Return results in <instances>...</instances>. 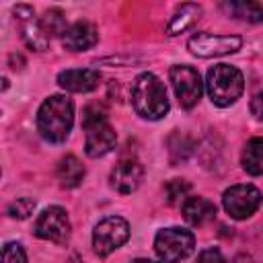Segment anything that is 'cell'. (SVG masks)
Here are the masks:
<instances>
[{
    "mask_svg": "<svg viewBox=\"0 0 263 263\" xmlns=\"http://www.w3.org/2000/svg\"><path fill=\"white\" fill-rule=\"evenodd\" d=\"M74 125V103L66 95L47 97L37 111V129L43 140L62 144L68 140Z\"/></svg>",
    "mask_w": 263,
    "mask_h": 263,
    "instance_id": "obj_1",
    "label": "cell"
},
{
    "mask_svg": "<svg viewBox=\"0 0 263 263\" xmlns=\"http://www.w3.org/2000/svg\"><path fill=\"white\" fill-rule=\"evenodd\" d=\"M132 105L134 111L150 121L162 119L168 113V97L160 78L152 72H144L134 80L132 86Z\"/></svg>",
    "mask_w": 263,
    "mask_h": 263,
    "instance_id": "obj_2",
    "label": "cell"
},
{
    "mask_svg": "<svg viewBox=\"0 0 263 263\" xmlns=\"http://www.w3.org/2000/svg\"><path fill=\"white\" fill-rule=\"evenodd\" d=\"M205 88L214 105L218 107H230L234 105L242 90H245V78L242 72L230 64H216L208 70Z\"/></svg>",
    "mask_w": 263,
    "mask_h": 263,
    "instance_id": "obj_3",
    "label": "cell"
},
{
    "mask_svg": "<svg viewBox=\"0 0 263 263\" xmlns=\"http://www.w3.org/2000/svg\"><path fill=\"white\" fill-rule=\"evenodd\" d=\"M193 249H195L193 232L179 226L162 228L154 236V251L164 263H179L187 259L193 253Z\"/></svg>",
    "mask_w": 263,
    "mask_h": 263,
    "instance_id": "obj_4",
    "label": "cell"
},
{
    "mask_svg": "<svg viewBox=\"0 0 263 263\" xmlns=\"http://www.w3.org/2000/svg\"><path fill=\"white\" fill-rule=\"evenodd\" d=\"M127 238H129V224L121 216H107L92 230V247L99 257L111 255Z\"/></svg>",
    "mask_w": 263,
    "mask_h": 263,
    "instance_id": "obj_5",
    "label": "cell"
},
{
    "mask_svg": "<svg viewBox=\"0 0 263 263\" xmlns=\"http://www.w3.org/2000/svg\"><path fill=\"white\" fill-rule=\"evenodd\" d=\"M222 205L226 214L234 220H247L251 218L257 208L261 205V191L255 185H232L222 195Z\"/></svg>",
    "mask_w": 263,
    "mask_h": 263,
    "instance_id": "obj_6",
    "label": "cell"
},
{
    "mask_svg": "<svg viewBox=\"0 0 263 263\" xmlns=\"http://www.w3.org/2000/svg\"><path fill=\"white\" fill-rule=\"evenodd\" d=\"M242 45V39L238 35H216V33H195L187 47L197 58H218L238 51Z\"/></svg>",
    "mask_w": 263,
    "mask_h": 263,
    "instance_id": "obj_7",
    "label": "cell"
},
{
    "mask_svg": "<svg viewBox=\"0 0 263 263\" xmlns=\"http://www.w3.org/2000/svg\"><path fill=\"white\" fill-rule=\"evenodd\" d=\"M171 82L175 88V95L185 109H193L203 92V84L199 78V72L187 64H179L171 68Z\"/></svg>",
    "mask_w": 263,
    "mask_h": 263,
    "instance_id": "obj_8",
    "label": "cell"
},
{
    "mask_svg": "<svg viewBox=\"0 0 263 263\" xmlns=\"http://www.w3.org/2000/svg\"><path fill=\"white\" fill-rule=\"evenodd\" d=\"M35 234L43 240H51L55 245H64L70 238V220L68 212L60 205L45 208L37 222H35Z\"/></svg>",
    "mask_w": 263,
    "mask_h": 263,
    "instance_id": "obj_9",
    "label": "cell"
},
{
    "mask_svg": "<svg viewBox=\"0 0 263 263\" xmlns=\"http://www.w3.org/2000/svg\"><path fill=\"white\" fill-rule=\"evenodd\" d=\"M12 12H14V21L21 27V37L27 43V47H31L35 51H45L49 45V35L45 33L41 18L35 16L33 8L27 4H18L12 8Z\"/></svg>",
    "mask_w": 263,
    "mask_h": 263,
    "instance_id": "obj_10",
    "label": "cell"
},
{
    "mask_svg": "<svg viewBox=\"0 0 263 263\" xmlns=\"http://www.w3.org/2000/svg\"><path fill=\"white\" fill-rule=\"evenodd\" d=\"M144 179V166L136 158H121L111 171V187L119 193H134Z\"/></svg>",
    "mask_w": 263,
    "mask_h": 263,
    "instance_id": "obj_11",
    "label": "cell"
},
{
    "mask_svg": "<svg viewBox=\"0 0 263 263\" xmlns=\"http://www.w3.org/2000/svg\"><path fill=\"white\" fill-rule=\"evenodd\" d=\"M84 132H86V140H84V152H86V156L99 158V156L109 154L115 148L117 136H115L113 127L109 125V121L90 125Z\"/></svg>",
    "mask_w": 263,
    "mask_h": 263,
    "instance_id": "obj_12",
    "label": "cell"
},
{
    "mask_svg": "<svg viewBox=\"0 0 263 263\" xmlns=\"http://www.w3.org/2000/svg\"><path fill=\"white\" fill-rule=\"evenodd\" d=\"M58 84L68 92H90L101 84V74L92 68H72L58 74Z\"/></svg>",
    "mask_w": 263,
    "mask_h": 263,
    "instance_id": "obj_13",
    "label": "cell"
},
{
    "mask_svg": "<svg viewBox=\"0 0 263 263\" xmlns=\"http://www.w3.org/2000/svg\"><path fill=\"white\" fill-rule=\"evenodd\" d=\"M99 41V31L88 21H78L68 27V31L62 37V43L70 51H86Z\"/></svg>",
    "mask_w": 263,
    "mask_h": 263,
    "instance_id": "obj_14",
    "label": "cell"
},
{
    "mask_svg": "<svg viewBox=\"0 0 263 263\" xmlns=\"http://www.w3.org/2000/svg\"><path fill=\"white\" fill-rule=\"evenodd\" d=\"M183 218L191 226H205L216 218V205L214 201L205 197H187L183 203Z\"/></svg>",
    "mask_w": 263,
    "mask_h": 263,
    "instance_id": "obj_15",
    "label": "cell"
},
{
    "mask_svg": "<svg viewBox=\"0 0 263 263\" xmlns=\"http://www.w3.org/2000/svg\"><path fill=\"white\" fill-rule=\"evenodd\" d=\"M199 16H201V6L195 4V2H185V4L177 6V10L173 12V16H171V21H168V25L164 29V33L168 37H175L179 33H185L187 29H191L199 21Z\"/></svg>",
    "mask_w": 263,
    "mask_h": 263,
    "instance_id": "obj_16",
    "label": "cell"
},
{
    "mask_svg": "<svg viewBox=\"0 0 263 263\" xmlns=\"http://www.w3.org/2000/svg\"><path fill=\"white\" fill-rule=\"evenodd\" d=\"M220 8L236 18V21H245V23H263V6L259 2H251V0H226L220 4Z\"/></svg>",
    "mask_w": 263,
    "mask_h": 263,
    "instance_id": "obj_17",
    "label": "cell"
},
{
    "mask_svg": "<svg viewBox=\"0 0 263 263\" xmlns=\"http://www.w3.org/2000/svg\"><path fill=\"white\" fill-rule=\"evenodd\" d=\"M84 164L74 156V154H68L64 156L60 162H58V168H55V177L60 181L62 187L66 189H72V187H78L84 179Z\"/></svg>",
    "mask_w": 263,
    "mask_h": 263,
    "instance_id": "obj_18",
    "label": "cell"
},
{
    "mask_svg": "<svg viewBox=\"0 0 263 263\" xmlns=\"http://www.w3.org/2000/svg\"><path fill=\"white\" fill-rule=\"evenodd\" d=\"M240 162L249 175H263V138H251L247 142Z\"/></svg>",
    "mask_w": 263,
    "mask_h": 263,
    "instance_id": "obj_19",
    "label": "cell"
},
{
    "mask_svg": "<svg viewBox=\"0 0 263 263\" xmlns=\"http://www.w3.org/2000/svg\"><path fill=\"white\" fill-rule=\"evenodd\" d=\"M166 146H168V156H171L173 164L187 160L189 154L193 152V140H191V136H187L183 132H173L166 140Z\"/></svg>",
    "mask_w": 263,
    "mask_h": 263,
    "instance_id": "obj_20",
    "label": "cell"
},
{
    "mask_svg": "<svg viewBox=\"0 0 263 263\" xmlns=\"http://www.w3.org/2000/svg\"><path fill=\"white\" fill-rule=\"evenodd\" d=\"M41 25H43L45 33L49 35V39L55 37V35H62V37H64V33L68 31V27H66V16H64V12H62L60 8H49V10L41 16Z\"/></svg>",
    "mask_w": 263,
    "mask_h": 263,
    "instance_id": "obj_21",
    "label": "cell"
},
{
    "mask_svg": "<svg viewBox=\"0 0 263 263\" xmlns=\"http://www.w3.org/2000/svg\"><path fill=\"white\" fill-rule=\"evenodd\" d=\"M191 191V185L185 181V179H173L164 185V193H166V201L171 205H177V203H185L187 195Z\"/></svg>",
    "mask_w": 263,
    "mask_h": 263,
    "instance_id": "obj_22",
    "label": "cell"
},
{
    "mask_svg": "<svg viewBox=\"0 0 263 263\" xmlns=\"http://www.w3.org/2000/svg\"><path fill=\"white\" fill-rule=\"evenodd\" d=\"M33 210H35V201L31 197H18V199H14L6 205V214L10 218H16V220L29 218L33 214Z\"/></svg>",
    "mask_w": 263,
    "mask_h": 263,
    "instance_id": "obj_23",
    "label": "cell"
},
{
    "mask_svg": "<svg viewBox=\"0 0 263 263\" xmlns=\"http://www.w3.org/2000/svg\"><path fill=\"white\" fill-rule=\"evenodd\" d=\"M107 121V109L101 105V103H90L84 107L82 111V127H90V125H97V123H105Z\"/></svg>",
    "mask_w": 263,
    "mask_h": 263,
    "instance_id": "obj_24",
    "label": "cell"
},
{
    "mask_svg": "<svg viewBox=\"0 0 263 263\" xmlns=\"http://www.w3.org/2000/svg\"><path fill=\"white\" fill-rule=\"evenodd\" d=\"M2 263H27V253L18 242H6L2 249Z\"/></svg>",
    "mask_w": 263,
    "mask_h": 263,
    "instance_id": "obj_25",
    "label": "cell"
},
{
    "mask_svg": "<svg viewBox=\"0 0 263 263\" xmlns=\"http://www.w3.org/2000/svg\"><path fill=\"white\" fill-rule=\"evenodd\" d=\"M197 263H228V261L224 259V255L218 249H205L199 253Z\"/></svg>",
    "mask_w": 263,
    "mask_h": 263,
    "instance_id": "obj_26",
    "label": "cell"
},
{
    "mask_svg": "<svg viewBox=\"0 0 263 263\" xmlns=\"http://www.w3.org/2000/svg\"><path fill=\"white\" fill-rule=\"evenodd\" d=\"M251 113L255 115V119H259V121H263V90H259V92H255L253 95V99H251Z\"/></svg>",
    "mask_w": 263,
    "mask_h": 263,
    "instance_id": "obj_27",
    "label": "cell"
},
{
    "mask_svg": "<svg viewBox=\"0 0 263 263\" xmlns=\"http://www.w3.org/2000/svg\"><path fill=\"white\" fill-rule=\"evenodd\" d=\"M234 263H251V259H249V257H242V255H240V257H236V259H234Z\"/></svg>",
    "mask_w": 263,
    "mask_h": 263,
    "instance_id": "obj_28",
    "label": "cell"
},
{
    "mask_svg": "<svg viewBox=\"0 0 263 263\" xmlns=\"http://www.w3.org/2000/svg\"><path fill=\"white\" fill-rule=\"evenodd\" d=\"M68 263H86V261H82V259H80V257H78V255H72V257H70V261H68Z\"/></svg>",
    "mask_w": 263,
    "mask_h": 263,
    "instance_id": "obj_29",
    "label": "cell"
},
{
    "mask_svg": "<svg viewBox=\"0 0 263 263\" xmlns=\"http://www.w3.org/2000/svg\"><path fill=\"white\" fill-rule=\"evenodd\" d=\"M132 263H156V261H150V259H134Z\"/></svg>",
    "mask_w": 263,
    "mask_h": 263,
    "instance_id": "obj_30",
    "label": "cell"
}]
</instances>
